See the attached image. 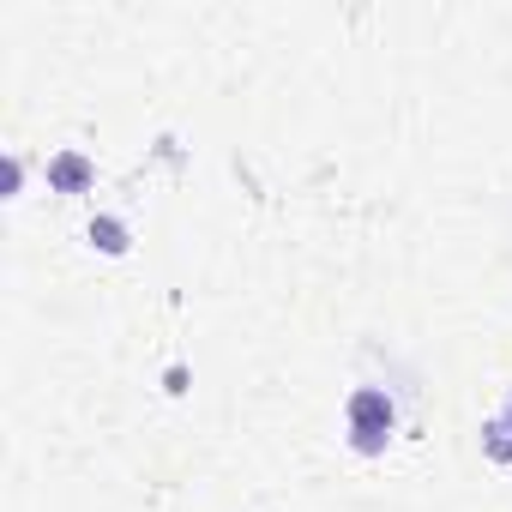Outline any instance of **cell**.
<instances>
[{
	"instance_id": "6da1fadb",
	"label": "cell",
	"mask_w": 512,
	"mask_h": 512,
	"mask_svg": "<svg viewBox=\"0 0 512 512\" xmlns=\"http://www.w3.org/2000/svg\"><path fill=\"white\" fill-rule=\"evenodd\" d=\"M344 422H350V452L380 458L386 440H392V428H398V404H392L386 386H356L350 404H344Z\"/></svg>"
},
{
	"instance_id": "7a4b0ae2",
	"label": "cell",
	"mask_w": 512,
	"mask_h": 512,
	"mask_svg": "<svg viewBox=\"0 0 512 512\" xmlns=\"http://www.w3.org/2000/svg\"><path fill=\"white\" fill-rule=\"evenodd\" d=\"M49 187L55 193H91L97 187V163L85 151H55L49 157Z\"/></svg>"
},
{
	"instance_id": "3957f363",
	"label": "cell",
	"mask_w": 512,
	"mask_h": 512,
	"mask_svg": "<svg viewBox=\"0 0 512 512\" xmlns=\"http://www.w3.org/2000/svg\"><path fill=\"white\" fill-rule=\"evenodd\" d=\"M482 458H488V464H512V392H506V404L482 422Z\"/></svg>"
},
{
	"instance_id": "277c9868",
	"label": "cell",
	"mask_w": 512,
	"mask_h": 512,
	"mask_svg": "<svg viewBox=\"0 0 512 512\" xmlns=\"http://www.w3.org/2000/svg\"><path fill=\"white\" fill-rule=\"evenodd\" d=\"M85 241H91L97 253H109V260H121V253L133 247V229H127L121 217H109V211H97V217L85 223Z\"/></svg>"
},
{
	"instance_id": "5b68a950",
	"label": "cell",
	"mask_w": 512,
	"mask_h": 512,
	"mask_svg": "<svg viewBox=\"0 0 512 512\" xmlns=\"http://www.w3.org/2000/svg\"><path fill=\"white\" fill-rule=\"evenodd\" d=\"M19 181H25V163H19V157H7V169H0V187H7V199L19 193Z\"/></svg>"
},
{
	"instance_id": "8992f818",
	"label": "cell",
	"mask_w": 512,
	"mask_h": 512,
	"mask_svg": "<svg viewBox=\"0 0 512 512\" xmlns=\"http://www.w3.org/2000/svg\"><path fill=\"white\" fill-rule=\"evenodd\" d=\"M163 392H169V398H181V392H187V368H181V362L163 374Z\"/></svg>"
}]
</instances>
